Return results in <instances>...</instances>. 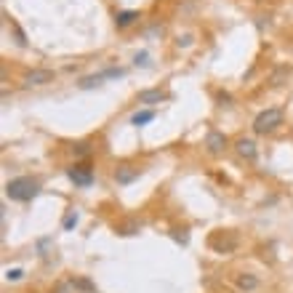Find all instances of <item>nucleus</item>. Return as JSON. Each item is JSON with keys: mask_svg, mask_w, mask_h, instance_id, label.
Returning a JSON list of instances; mask_svg holds the SVG:
<instances>
[{"mask_svg": "<svg viewBox=\"0 0 293 293\" xmlns=\"http://www.w3.org/2000/svg\"><path fill=\"white\" fill-rule=\"evenodd\" d=\"M37 192H40V184H37L35 179H30V176H16V179H11V182L5 184V197H11V200H16V202L35 200Z\"/></svg>", "mask_w": 293, "mask_h": 293, "instance_id": "nucleus-1", "label": "nucleus"}, {"mask_svg": "<svg viewBox=\"0 0 293 293\" xmlns=\"http://www.w3.org/2000/svg\"><path fill=\"white\" fill-rule=\"evenodd\" d=\"M277 126H283V110L277 107H269V110H261L253 120V131L256 133H272Z\"/></svg>", "mask_w": 293, "mask_h": 293, "instance_id": "nucleus-2", "label": "nucleus"}, {"mask_svg": "<svg viewBox=\"0 0 293 293\" xmlns=\"http://www.w3.org/2000/svg\"><path fill=\"white\" fill-rule=\"evenodd\" d=\"M56 80V72L54 70H30L21 75V83H24L27 88L32 86H46V83H54Z\"/></svg>", "mask_w": 293, "mask_h": 293, "instance_id": "nucleus-3", "label": "nucleus"}, {"mask_svg": "<svg viewBox=\"0 0 293 293\" xmlns=\"http://www.w3.org/2000/svg\"><path fill=\"white\" fill-rule=\"evenodd\" d=\"M123 75H126V70H120V67H110V70H104V72H96V75L83 77L77 86H80V88H93V86H99L101 80H107V77H123Z\"/></svg>", "mask_w": 293, "mask_h": 293, "instance_id": "nucleus-4", "label": "nucleus"}, {"mask_svg": "<svg viewBox=\"0 0 293 293\" xmlns=\"http://www.w3.org/2000/svg\"><path fill=\"white\" fill-rule=\"evenodd\" d=\"M67 176H70L72 182L77 184V187H88V184L93 182V171H91V165H86V163H77V165H72L70 171H67Z\"/></svg>", "mask_w": 293, "mask_h": 293, "instance_id": "nucleus-5", "label": "nucleus"}, {"mask_svg": "<svg viewBox=\"0 0 293 293\" xmlns=\"http://www.w3.org/2000/svg\"><path fill=\"white\" fill-rule=\"evenodd\" d=\"M227 136H224L221 131H208V136H205V146H208V152L211 155H221L224 149H227Z\"/></svg>", "mask_w": 293, "mask_h": 293, "instance_id": "nucleus-6", "label": "nucleus"}, {"mask_svg": "<svg viewBox=\"0 0 293 293\" xmlns=\"http://www.w3.org/2000/svg\"><path fill=\"white\" fill-rule=\"evenodd\" d=\"M235 245H238V238H235L232 232H229L227 240H224V232H219V235H213V238H211V248H213V251H219V253L235 251Z\"/></svg>", "mask_w": 293, "mask_h": 293, "instance_id": "nucleus-7", "label": "nucleus"}, {"mask_svg": "<svg viewBox=\"0 0 293 293\" xmlns=\"http://www.w3.org/2000/svg\"><path fill=\"white\" fill-rule=\"evenodd\" d=\"M235 149H238V155H240V157H245V160H256V155H258L256 144H253L251 139H245V136L235 142Z\"/></svg>", "mask_w": 293, "mask_h": 293, "instance_id": "nucleus-8", "label": "nucleus"}, {"mask_svg": "<svg viewBox=\"0 0 293 293\" xmlns=\"http://www.w3.org/2000/svg\"><path fill=\"white\" fill-rule=\"evenodd\" d=\"M136 99H139V104H160V101L168 99V93L160 91V88H149V91H142Z\"/></svg>", "mask_w": 293, "mask_h": 293, "instance_id": "nucleus-9", "label": "nucleus"}, {"mask_svg": "<svg viewBox=\"0 0 293 293\" xmlns=\"http://www.w3.org/2000/svg\"><path fill=\"white\" fill-rule=\"evenodd\" d=\"M235 285H238V291L251 293V291H256V288H258V277H256V275L243 272V275H238V277H235Z\"/></svg>", "mask_w": 293, "mask_h": 293, "instance_id": "nucleus-10", "label": "nucleus"}, {"mask_svg": "<svg viewBox=\"0 0 293 293\" xmlns=\"http://www.w3.org/2000/svg\"><path fill=\"white\" fill-rule=\"evenodd\" d=\"M136 176H139V168H131V165H120L115 171V182L117 184H131Z\"/></svg>", "mask_w": 293, "mask_h": 293, "instance_id": "nucleus-11", "label": "nucleus"}, {"mask_svg": "<svg viewBox=\"0 0 293 293\" xmlns=\"http://www.w3.org/2000/svg\"><path fill=\"white\" fill-rule=\"evenodd\" d=\"M136 19H139V11H120V14L115 16V24L117 27H128V24H133Z\"/></svg>", "mask_w": 293, "mask_h": 293, "instance_id": "nucleus-12", "label": "nucleus"}, {"mask_svg": "<svg viewBox=\"0 0 293 293\" xmlns=\"http://www.w3.org/2000/svg\"><path fill=\"white\" fill-rule=\"evenodd\" d=\"M149 120H155V112H152V110H142V112H136V115L131 117L133 126H146Z\"/></svg>", "mask_w": 293, "mask_h": 293, "instance_id": "nucleus-13", "label": "nucleus"}, {"mask_svg": "<svg viewBox=\"0 0 293 293\" xmlns=\"http://www.w3.org/2000/svg\"><path fill=\"white\" fill-rule=\"evenodd\" d=\"M61 227H64V229H75V227H77V213H75V211L67 213L64 221H61Z\"/></svg>", "mask_w": 293, "mask_h": 293, "instance_id": "nucleus-14", "label": "nucleus"}, {"mask_svg": "<svg viewBox=\"0 0 293 293\" xmlns=\"http://www.w3.org/2000/svg\"><path fill=\"white\" fill-rule=\"evenodd\" d=\"M72 152H75L77 157H86L88 152H91V144H88V142H80V144H75V146H72Z\"/></svg>", "mask_w": 293, "mask_h": 293, "instance_id": "nucleus-15", "label": "nucleus"}, {"mask_svg": "<svg viewBox=\"0 0 293 293\" xmlns=\"http://www.w3.org/2000/svg\"><path fill=\"white\" fill-rule=\"evenodd\" d=\"M72 285H75V288H80V291H91V293H93L91 280H86V277H77V280H72Z\"/></svg>", "mask_w": 293, "mask_h": 293, "instance_id": "nucleus-16", "label": "nucleus"}, {"mask_svg": "<svg viewBox=\"0 0 293 293\" xmlns=\"http://www.w3.org/2000/svg\"><path fill=\"white\" fill-rule=\"evenodd\" d=\"M285 75H288V70H285V67H280V70H277V72H275V75H272V86H283V83H280V80H283Z\"/></svg>", "mask_w": 293, "mask_h": 293, "instance_id": "nucleus-17", "label": "nucleus"}, {"mask_svg": "<svg viewBox=\"0 0 293 293\" xmlns=\"http://www.w3.org/2000/svg\"><path fill=\"white\" fill-rule=\"evenodd\" d=\"M176 46H179V48H187V46H192V35H179Z\"/></svg>", "mask_w": 293, "mask_h": 293, "instance_id": "nucleus-18", "label": "nucleus"}, {"mask_svg": "<svg viewBox=\"0 0 293 293\" xmlns=\"http://www.w3.org/2000/svg\"><path fill=\"white\" fill-rule=\"evenodd\" d=\"M146 64H149V56H146L144 51H142V54H136V67H146Z\"/></svg>", "mask_w": 293, "mask_h": 293, "instance_id": "nucleus-19", "label": "nucleus"}, {"mask_svg": "<svg viewBox=\"0 0 293 293\" xmlns=\"http://www.w3.org/2000/svg\"><path fill=\"white\" fill-rule=\"evenodd\" d=\"M21 275H24L21 269H8V272H5V277H8V280H21Z\"/></svg>", "mask_w": 293, "mask_h": 293, "instance_id": "nucleus-20", "label": "nucleus"}, {"mask_svg": "<svg viewBox=\"0 0 293 293\" xmlns=\"http://www.w3.org/2000/svg\"><path fill=\"white\" fill-rule=\"evenodd\" d=\"M133 229H139V224H126V227H120L123 235H133Z\"/></svg>", "mask_w": 293, "mask_h": 293, "instance_id": "nucleus-21", "label": "nucleus"}]
</instances>
